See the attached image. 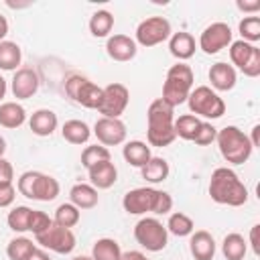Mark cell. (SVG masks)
<instances>
[{
  "label": "cell",
  "instance_id": "6da1fadb",
  "mask_svg": "<svg viewBox=\"0 0 260 260\" xmlns=\"http://www.w3.org/2000/svg\"><path fill=\"white\" fill-rule=\"evenodd\" d=\"M207 193L211 201L228 207H242L248 203V187L242 183L238 173L230 167H217L211 173Z\"/></svg>",
  "mask_w": 260,
  "mask_h": 260
},
{
  "label": "cell",
  "instance_id": "7a4b0ae2",
  "mask_svg": "<svg viewBox=\"0 0 260 260\" xmlns=\"http://www.w3.org/2000/svg\"><path fill=\"white\" fill-rule=\"evenodd\" d=\"M122 207L130 215H144V213L167 215L173 209V197L162 189L136 187L122 197Z\"/></svg>",
  "mask_w": 260,
  "mask_h": 260
},
{
  "label": "cell",
  "instance_id": "3957f363",
  "mask_svg": "<svg viewBox=\"0 0 260 260\" xmlns=\"http://www.w3.org/2000/svg\"><path fill=\"white\" fill-rule=\"evenodd\" d=\"M175 112L160 98L152 100L146 110V144L165 148L175 142Z\"/></svg>",
  "mask_w": 260,
  "mask_h": 260
},
{
  "label": "cell",
  "instance_id": "277c9868",
  "mask_svg": "<svg viewBox=\"0 0 260 260\" xmlns=\"http://www.w3.org/2000/svg\"><path fill=\"white\" fill-rule=\"evenodd\" d=\"M193 83H195V75H193V69L187 65V63H181L177 61L175 65L169 67L167 71V77H165V83H162V95L160 100L171 106L173 110L181 104L187 102L191 89H193Z\"/></svg>",
  "mask_w": 260,
  "mask_h": 260
},
{
  "label": "cell",
  "instance_id": "5b68a950",
  "mask_svg": "<svg viewBox=\"0 0 260 260\" xmlns=\"http://www.w3.org/2000/svg\"><path fill=\"white\" fill-rule=\"evenodd\" d=\"M219 154L230 165H244L252 156V144L248 140V134L240 130L238 126H223L217 130L215 136Z\"/></svg>",
  "mask_w": 260,
  "mask_h": 260
},
{
  "label": "cell",
  "instance_id": "8992f818",
  "mask_svg": "<svg viewBox=\"0 0 260 260\" xmlns=\"http://www.w3.org/2000/svg\"><path fill=\"white\" fill-rule=\"evenodd\" d=\"M187 106L189 112L193 116H197L199 120L205 118V122L209 120H217L225 114V102L223 98H219L217 91H213L209 85H197L191 89L189 98H187Z\"/></svg>",
  "mask_w": 260,
  "mask_h": 260
},
{
  "label": "cell",
  "instance_id": "52a82bcc",
  "mask_svg": "<svg viewBox=\"0 0 260 260\" xmlns=\"http://www.w3.org/2000/svg\"><path fill=\"white\" fill-rule=\"evenodd\" d=\"M134 240L146 252H162L169 244V232L158 217L144 215L134 225Z\"/></svg>",
  "mask_w": 260,
  "mask_h": 260
},
{
  "label": "cell",
  "instance_id": "ba28073f",
  "mask_svg": "<svg viewBox=\"0 0 260 260\" xmlns=\"http://www.w3.org/2000/svg\"><path fill=\"white\" fill-rule=\"evenodd\" d=\"M65 93L71 102L87 110H98L100 100H102V87L81 73H73L65 79Z\"/></svg>",
  "mask_w": 260,
  "mask_h": 260
},
{
  "label": "cell",
  "instance_id": "9c48e42d",
  "mask_svg": "<svg viewBox=\"0 0 260 260\" xmlns=\"http://www.w3.org/2000/svg\"><path fill=\"white\" fill-rule=\"evenodd\" d=\"M173 35L171 22L165 16H148L144 20L138 22L136 30H134V41L140 47H156L165 41H169V37Z\"/></svg>",
  "mask_w": 260,
  "mask_h": 260
},
{
  "label": "cell",
  "instance_id": "30bf717a",
  "mask_svg": "<svg viewBox=\"0 0 260 260\" xmlns=\"http://www.w3.org/2000/svg\"><path fill=\"white\" fill-rule=\"evenodd\" d=\"M230 61L234 69H240L246 77L260 75V49L246 41H232L230 45Z\"/></svg>",
  "mask_w": 260,
  "mask_h": 260
},
{
  "label": "cell",
  "instance_id": "8fae6325",
  "mask_svg": "<svg viewBox=\"0 0 260 260\" xmlns=\"http://www.w3.org/2000/svg\"><path fill=\"white\" fill-rule=\"evenodd\" d=\"M130 102V91L124 83H108L102 87V100L98 106V114L104 118H120Z\"/></svg>",
  "mask_w": 260,
  "mask_h": 260
},
{
  "label": "cell",
  "instance_id": "7c38bea8",
  "mask_svg": "<svg viewBox=\"0 0 260 260\" xmlns=\"http://www.w3.org/2000/svg\"><path fill=\"white\" fill-rule=\"evenodd\" d=\"M35 244L55 254H71L75 250V234L69 228H61L53 221L43 234L35 236Z\"/></svg>",
  "mask_w": 260,
  "mask_h": 260
},
{
  "label": "cell",
  "instance_id": "4fadbf2b",
  "mask_svg": "<svg viewBox=\"0 0 260 260\" xmlns=\"http://www.w3.org/2000/svg\"><path fill=\"white\" fill-rule=\"evenodd\" d=\"M232 39H234V32H232L230 24L217 20V22L207 24L201 30L199 41H197V49H201L205 55H217L221 49L232 45Z\"/></svg>",
  "mask_w": 260,
  "mask_h": 260
},
{
  "label": "cell",
  "instance_id": "5bb4252c",
  "mask_svg": "<svg viewBox=\"0 0 260 260\" xmlns=\"http://www.w3.org/2000/svg\"><path fill=\"white\" fill-rule=\"evenodd\" d=\"M91 134L98 138V144L102 146H118V144H124L126 142V124L120 120V118H98L95 124H93V130Z\"/></svg>",
  "mask_w": 260,
  "mask_h": 260
},
{
  "label": "cell",
  "instance_id": "9a60e30c",
  "mask_svg": "<svg viewBox=\"0 0 260 260\" xmlns=\"http://www.w3.org/2000/svg\"><path fill=\"white\" fill-rule=\"evenodd\" d=\"M41 79L32 67H18L10 79V91L16 100H28L39 91Z\"/></svg>",
  "mask_w": 260,
  "mask_h": 260
},
{
  "label": "cell",
  "instance_id": "2e32d148",
  "mask_svg": "<svg viewBox=\"0 0 260 260\" xmlns=\"http://www.w3.org/2000/svg\"><path fill=\"white\" fill-rule=\"evenodd\" d=\"M106 53L110 59L118 61V63H126V61H132L138 53V45L132 37L128 35H110L108 41H106Z\"/></svg>",
  "mask_w": 260,
  "mask_h": 260
},
{
  "label": "cell",
  "instance_id": "e0dca14e",
  "mask_svg": "<svg viewBox=\"0 0 260 260\" xmlns=\"http://www.w3.org/2000/svg\"><path fill=\"white\" fill-rule=\"evenodd\" d=\"M207 77H209V87L213 89V91H230V89H234L236 87V83H238V73H236V69L230 65V63H225V61H217V63H213L211 67H209V71H207Z\"/></svg>",
  "mask_w": 260,
  "mask_h": 260
},
{
  "label": "cell",
  "instance_id": "ac0fdd59",
  "mask_svg": "<svg viewBox=\"0 0 260 260\" xmlns=\"http://www.w3.org/2000/svg\"><path fill=\"white\" fill-rule=\"evenodd\" d=\"M189 252L195 260H213L217 244L207 230H195L189 236Z\"/></svg>",
  "mask_w": 260,
  "mask_h": 260
},
{
  "label": "cell",
  "instance_id": "d6986e66",
  "mask_svg": "<svg viewBox=\"0 0 260 260\" xmlns=\"http://www.w3.org/2000/svg\"><path fill=\"white\" fill-rule=\"evenodd\" d=\"M57 126H59V118H57V114H55L53 110H49V108H39V110H35V112L30 114V118H28V128H30V132H32L35 136H41V138L51 136V134L57 130Z\"/></svg>",
  "mask_w": 260,
  "mask_h": 260
},
{
  "label": "cell",
  "instance_id": "ffe728a7",
  "mask_svg": "<svg viewBox=\"0 0 260 260\" xmlns=\"http://www.w3.org/2000/svg\"><path fill=\"white\" fill-rule=\"evenodd\" d=\"M195 51H197V43H195V37L191 32L179 30V32H173L169 37V53L177 61L185 63L187 59H191L195 55Z\"/></svg>",
  "mask_w": 260,
  "mask_h": 260
},
{
  "label": "cell",
  "instance_id": "44dd1931",
  "mask_svg": "<svg viewBox=\"0 0 260 260\" xmlns=\"http://www.w3.org/2000/svg\"><path fill=\"white\" fill-rule=\"evenodd\" d=\"M87 177H89V185L95 187L98 191L110 189L118 181V169L112 160H104V162H98L91 169H87Z\"/></svg>",
  "mask_w": 260,
  "mask_h": 260
},
{
  "label": "cell",
  "instance_id": "7402d4cb",
  "mask_svg": "<svg viewBox=\"0 0 260 260\" xmlns=\"http://www.w3.org/2000/svg\"><path fill=\"white\" fill-rule=\"evenodd\" d=\"M61 191V185L55 177L47 175V173H41L37 175V181H35V187H32V201H43V203H49L53 199H57Z\"/></svg>",
  "mask_w": 260,
  "mask_h": 260
},
{
  "label": "cell",
  "instance_id": "603a6c76",
  "mask_svg": "<svg viewBox=\"0 0 260 260\" xmlns=\"http://www.w3.org/2000/svg\"><path fill=\"white\" fill-rule=\"evenodd\" d=\"M100 201L98 189L91 187L89 183H75L69 189V203H73L79 211L81 209H93Z\"/></svg>",
  "mask_w": 260,
  "mask_h": 260
},
{
  "label": "cell",
  "instance_id": "cb8c5ba5",
  "mask_svg": "<svg viewBox=\"0 0 260 260\" xmlns=\"http://www.w3.org/2000/svg\"><path fill=\"white\" fill-rule=\"evenodd\" d=\"M122 156H124V160H126L130 167L142 169V167L150 160L152 152H150V146H148L146 142H142V140H128V142H124V146H122Z\"/></svg>",
  "mask_w": 260,
  "mask_h": 260
},
{
  "label": "cell",
  "instance_id": "d4e9b609",
  "mask_svg": "<svg viewBox=\"0 0 260 260\" xmlns=\"http://www.w3.org/2000/svg\"><path fill=\"white\" fill-rule=\"evenodd\" d=\"M26 122V110L18 102H2L0 104V126L14 130Z\"/></svg>",
  "mask_w": 260,
  "mask_h": 260
},
{
  "label": "cell",
  "instance_id": "484cf974",
  "mask_svg": "<svg viewBox=\"0 0 260 260\" xmlns=\"http://www.w3.org/2000/svg\"><path fill=\"white\" fill-rule=\"evenodd\" d=\"M169 173H171V167H169V160L162 158V156H150V160L140 169V175L146 183L150 185H158L162 181L169 179Z\"/></svg>",
  "mask_w": 260,
  "mask_h": 260
},
{
  "label": "cell",
  "instance_id": "4316f807",
  "mask_svg": "<svg viewBox=\"0 0 260 260\" xmlns=\"http://www.w3.org/2000/svg\"><path fill=\"white\" fill-rule=\"evenodd\" d=\"M61 136H63V140H67L69 144L79 146V144H85V142L89 140L91 128H89L83 120L73 118V120H67V122L61 126Z\"/></svg>",
  "mask_w": 260,
  "mask_h": 260
},
{
  "label": "cell",
  "instance_id": "83f0119b",
  "mask_svg": "<svg viewBox=\"0 0 260 260\" xmlns=\"http://www.w3.org/2000/svg\"><path fill=\"white\" fill-rule=\"evenodd\" d=\"M221 254L225 260H244L248 254V242L242 234L232 232L221 240Z\"/></svg>",
  "mask_w": 260,
  "mask_h": 260
},
{
  "label": "cell",
  "instance_id": "f1b7e54d",
  "mask_svg": "<svg viewBox=\"0 0 260 260\" xmlns=\"http://www.w3.org/2000/svg\"><path fill=\"white\" fill-rule=\"evenodd\" d=\"M89 32L91 37L95 39H106L110 37L112 28H114V14L110 10H95L91 16H89Z\"/></svg>",
  "mask_w": 260,
  "mask_h": 260
},
{
  "label": "cell",
  "instance_id": "f546056e",
  "mask_svg": "<svg viewBox=\"0 0 260 260\" xmlns=\"http://www.w3.org/2000/svg\"><path fill=\"white\" fill-rule=\"evenodd\" d=\"M35 250H37V244L30 238L16 236V238H12L8 242L6 256H8V260H30V256L35 254Z\"/></svg>",
  "mask_w": 260,
  "mask_h": 260
},
{
  "label": "cell",
  "instance_id": "4dcf8cb0",
  "mask_svg": "<svg viewBox=\"0 0 260 260\" xmlns=\"http://www.w3.org/2000/svg\"><path fill=\"white\" fill-rule=\"evenodd\" d=\"M89 256L93 260H120L122 248L114 238H100L93 242Z\"/></svg>",
  "mask_w": 260,
  "mask_h": 260
},
{
  "label": "cell",
  "instance_id": "1f68e13d",
  "mask_svg": "<svg viewBox=\"0 0 260 260\" xmlns=\"http://www.w3.org/2000/svg\"><path fill=\"white\" fill-rule=\"evenodd\" d=\"M167 232L169 234H173V236H177V238H189L193 232H195V223H193V219L187 215V213H183V211H175V213H171L169 215V219H167Z\"/></svg>",
  "mask_w": 260,
  "mask_h": 260
},
{
  "label": "cell",
  "instance_id": "d6a6232c",
  "mask_svg": "<svg viewBox=\"0 0 260 260\" xmlns=\"http://www.w3.org/2000/svg\"><path fill=\"white\" fill-rule=\"evenodd\" d=\"M22 61V51L14 41L0 43V69L2 71H16Z\"/></svg>",
  "mask_w": 260,
  "mask_h": 260
},
{
  "label": "cell",
  "instance_id": "836d02e7",
  "mask_svg": "<svg viewBox=\"0 0 260 260\" xmlns=\"http://www.w3.org/2000/svg\"><path fill=\"white\" fill-rule=\"evenodd\" d=\"M30 215H32V209H30V207H26V205H16V207H12V209L8 211L6 223H8V228H10L12 232L24 234V232H28V228H30Z\"/></svg>",
  "mask_w": 260,
  "mask_h": 260
},
{
  "label": "cell",
  "instance_id": "e575fe53",
  "mask_svg": "<svg viewBox=\"0 0 260 260\" xmlns=\"http://www.w3.org/2000/svg\"><path fill=\"white\" fill-rule=\"evenodd\" d=\"M199 124H201V120H199L197 116H193V114H183V116L175 118V124H173V128H175V136L193 142V136H195Z\"/></svg>",
  "mask_w": 260,
  "mask_h": 260
},
{
  "label": "cell",
  "instance_id": "d590c367",
  "mask_svg": "<svg viewBox=\"0 0 260 260\" xmlns=\"http://www.w3.org/2000/svg\"><path fill=\"white\" fill-rule=\"evenodd\" d=\"M79 219H81V211L73 205V203H61L57 209H55V215H53V221L57 223V225H61V228H75L77 223H79Z\"/></svg>",
  "mask_w": 260,
  "mask_h": 260
},
{
  "label": "cell",
  "instance_id": "8d00e7d4",
  "mask_svg": "<svg viewBox=\"0 0 260 260\" xmlns=\"http://www.w3.org/2000/svg\"><path fill=\"white\" fill-rule=\"evenodd\" d=\"M238 32L242 35V41H246V43L254 45L256 41H260V16H256V14L244 16L238 22Z\"/></svg>",
  "mask_w": 260,
  "mask_h": 260
},
{
  "label": "cell",
  "instance_id": "74e56055",
  "mask_svg": "<svg viewBox=\"0 0 260 260\" xmlns=\"http://www.w3.org/2000/svg\"><path fill=\"white\" fill-rule=\"evenodd\" d=\"M104 160H112V154H110V148H106L102 144H89L81 152V165L85 169H91L93 165L104 162Z\"/></svg>",
  "mask_w": 260,
  "mask_h": 260
},
{
  "label": "cell",
  "instance_id": "f35d334b",
  "mask_svg": "<svg viewBox=\"0 0 260 260\" xmlns=\"http://www.w3.org/2000/svg\"><path fill=\"white\" fill-rule=\"evenodd\" d=\"M215 136H217V128H215L211 122L201 120L197 132H195V136H193V142H195L197 146H209V144L215 142Z\"/></svg>",
  "mask_w": 260,
  "mask_h": 260
},
{
  "label": "cell",
  "instance_id": "ab89813d",
  "mask_svg": "<svg viewBox=\"0 0 260 260\" xmlns=\"http://www.w3.org/2000/svg\"><path fill=\"white\" fill-rule=\"evenodd\" d=\"M37 175H39V171H24V173L18 177L16 191H18L22 197H26V199H30V197H32V187H35Z\"/></svg>",
  "mask_w": 260,
  "mask_h": 260
},
{
  "label": "cell",
  "instance_id": "60d3db41",
  "mask_svg": "<svg viewBox=\"0 0 260 260\" xmlns=\"http://www.w3.org/2000/svg\"><path fill=\"white\" fill-rule=\"evenodd\" d=\"M51 223H53V217H49V215H47L45 211H41V209H32L28 232H32V236H39V234H43Z\"/></svg>",
  "mask_w": 260,
  "mask_h": 260
},
{
  "label": "cell",
  "instance_id": "b9f144b4",
  "mask_svg": "<svg viewBox=\"0 0 260 260\" xmlns=\"http://www.w3.org/2000/svg\"><path fill=\"white\" fill-rule=\"evenodd\" d=\"M16 199L14 183H0V207H10Z\"/></svg>",
  "mask_w": 260,
  "mask_h": 260
},
{
  "label": "cell",
  "instance_id": "7bdbcfd3",
  "mask_svg": "<svg viewBox=\"0 0 260 260\" xmlns=\"http://www.w3.org/2000/svg\"><path fill=\"white\" fill-rule=\"evenodd\" d=\"M14 179V169L10 165V160H6L4 156L0 158V183H12Z\"/></svg>",
  "mask_w": 260,
  "mask_h": 260
},
{
  "label": "cell",
  "instance_id": "ee69618b",
  "mask_svg": "<svg viewBox=\"0 0 260 260\" xmlns=\"http://www.w3.org/2000/svg\"><path fill=\"white\" fill-rule=\"evenodd\" d=\"M236 6H238L242 12H250V14H256V12L260 10V2H258V0H256V2H242V0H238Z\"/></svg>",
  "mask_w": 260,
  "mask_h": 260
},
{
  "label": "cell",
  "instance_id": "f6af8a7d",
  "mask_svg": "<svg viewBox=\"0 0 260 260\" xmlns=\"http://www.w3.org/2000/svg\"><path fill=\"white\" fill-rule=\"evenodd\" d=\"M258 230H260L258 223H254V225L250 228V246H252V252H254L256 256L260 254V248H258Z\"/></svg>",
  "mask_w": 260,
  "mask_h": 260
},
{
  "label": "cell",
  "instance_id": "bcb514c9",
  "mask_svg": "<svg viewBox=\"0 0 260 260\" xmlns=\"http://www.w3.org/2000/svg\"><path fill=\"white\" fill-rule=\"evenodd\" d=\"M120 260H148V258H146V254L140 252V250H128V252H122Z\"/></svg>",
  "mask_w": 260,
  "mask_h": 260
},
{
  "label": "cell",
  "instance_id": "7dc6e473",
  "mask_svg": "<svg viewBox=\"0 0 260 260\" xmlns=\"http://www.w3.org/2000/svg\"><path fill=\"white\" fill-rule=\"evenodd\" d=\"M258 132H260V124H254V128H252V136H248V140H250L252 148H258V146H260V140H258Z\"/></svg>",
  "mask_w": 260,
  "mask_h": 260
},
{
  "label": "cell",
  "instance_id": "c3c4849f",
  "mask_svg": "<svg viewBox=\"0 0 260 260\" xmlns=\"http://www.w3.org/2000/svg\"><path fill=\"white\" fill-rule=\"evenodd\" d=\"M6 35H8V20H6V16L0 14V43L6 41Z\"/></svg>",
  "mask_w": 260,
  "mask_h": 260
},
{
  "label": "cell",
  "instance_id": "681fc988",
  "mask_svg": "<svg viewBox=\"0 0 260 260\" xmlns=\"http://www.w3.org/2000/svg\"><path fill=\"white\" fill-rule=\"evenodd\" d=\"M30 260H51V256H49V254H47L43 248H41V250L37 248V250H35V254L30 256Z\"/></svg>",
  "mask_w": 260,
  "mask_h": 260
},
{
  "label": "cell",
  "instance_id": "f907efd6",
  "mask_svg": "<svg viewBox=\"0 0 260 260\" xmlns=\"http://www.w3.org/2000/svg\"><path fill=\"white\" fill-rule=\"evenodd\" d=\"M6 91H8V83H6V79L0 75V102H2V98L6 95Z\"/></svg>",
  "mask_w": 260,
  "mask_h": 260
},
{
  "label": "cell",
  "instance_id": "816d5d0a",
  "mask_svg": "<svg viewBox=\"0 0 260 260\" xmlns=\"http://www.w3.org/2000/svg\"><path fill=\"white\" fill-rule=\"evenodd\" d=\"M4 152H6V140H4V136H0V158L4 156Z\"/></svg>",
  "mask_w": 260,
  "mask_h": 260
},
{
  "label": "cell",
  "instance_id": "f5cc1de1",
  "mask_svg": "<svg viewBox=\"0 0 260 260\" xmlns=\"http://www.w3.org/2000/svg\"><path fill=\"white\" fill-rule=\"evenodd\" d=\"M71 260H93V258H91V256H83V254H81V256H73Z\"/></svg>",
  "mask_w": 260,
  "mask_h": 260
}]
</instances>
